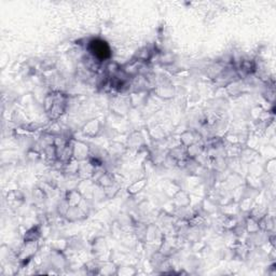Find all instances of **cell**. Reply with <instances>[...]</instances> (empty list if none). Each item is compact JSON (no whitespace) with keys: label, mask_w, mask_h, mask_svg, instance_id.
I'll list each match as a JSON object with an SVG mask.
<instances>
[{"label":"cell","mask_w":276,"mask_h":276,"mask_svg":"<svg viewBox=\"0 0 276 276\" xmlns=\"http://www.w3.org/2000/svg\"><path fill=\"white\" fill-rule=\"evenodd\" d=\"M91 51L100 60L107 59L110 56V49L107 43L103 40H93L91 42Z\"/></svg>","instance_id":"6da1fadb"}]
</instances>
